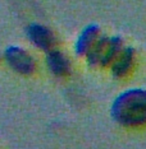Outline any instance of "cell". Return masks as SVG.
Segmentation results:
<instances>
[{"label":"cell","instance_id":"6da1fadb","mask_svg":"<svg viewBox=\"0 0 146 149\" xmlns=\"http://www.w3.org/2000/svg\"><path fill=\"white\" fill-rule=\"evenodd\" d=\"M111 117L127 127L146 125V92L132 89L119 94L111 104Z\"/></svg>","mask_w":146,"mask_h":149},{"label":"cell","instance_id":"7a4b0ae2","mask_svg":"<svg viewBox=\"0 0 146 149\" xmlns=\"http://www.w3.org/2000/svg\"><path fill=\"white\" fill-rule=\"evenodd\" d=\"M4 60L8 66L22 75H31L36 70V60L26 49L11 45L4 50Z\"/></svg>","mask_w":146,"mask_h":149},{"label":"cell","instance_id":"3957f363","mask_svg":"<svg viewBox=\"0 0 146 149\" xmlns=\"http://www.w3.org/2000/svg\"><path fill=\"white\" fill-rule=\"evenodd\" d=\"M26 36L35 47L41 51H50L56 46V36L49 27L41 23H30L26 28Z\"/></svg>","mask_w":146,"mask_h":149},{"label":"cell","instance_id":"277c9868","mask_svg":"<svg viewBox=\"0 0 146 149\" xmlns=\"http://www.w3.org/2000/svg\"><path fill=\"white\" fill-rule=\"evenodd\" d=\"M45 64L49 72L56 77H66L71 72V63L68 57L58 49L46 52Z\"/></svg>","mask_w":146,"mask_h":149},{"label":"cell","instance_id":"5b68a950","mask_svg":"<svg viewBox=\"0 0 146 149\" xmlns=\"http://www.w3.org/2000/svg\"><path fill=\"white\" fill-rule=\"evenodd\" d=\"M95 40H96V29L94 27H87L86 29H83L74 45L77 55H87L96 42Z\"/></svg>","mask_w":146,"mask_h":149}]
</instances>
